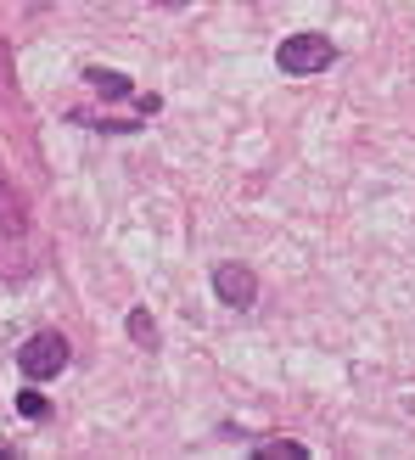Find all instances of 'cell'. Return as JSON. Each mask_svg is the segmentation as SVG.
Returning <instances> with one entry per match:
<instances>
[{
	"mask_svg": "<svg viewBox=\"0 0 415 460\" xmlns=\"http://www.w3.org/2000/svg\"><path fill=\"white\" fill-rule=\"evenodd\" d=\"M67 354H74V349H67L62 332H34L29 342H17V371L29 382H51V376H62Z\"/></svg>",
	"mask_w": 415,
	"mask_h": 460,
	"instance_id": "obj_1",
	"label": "cell"
},
{
	"mask_svg": "<svg viewBox=\"0 0 415 460\" xmlns=\"http://www.w3.org/2000/svg\"><path fill=\"white\" fill-rule=\"evenodd\" d=\"M331 57H337V45L326 34H292V40H281V51H275V67L292 74V79H309V74H326Z\"/></svg>",
	"mask_w": 415,
	"mask_h": 460,
	"instance_id": "obj_2",
	"label": "cell"
},
{
	"mask_svg": "<svg viewBox=\"0 0 415 460\" xmlns=\"http://www.w3.org/2000/svg\"><path fill=\"white\" fill-rule=\"evenodd\" d=\"M214 292H219V304H230V309H252V304H259V275H252L247 264H219L214 270Z\"/></svg>",
	"mask_w": 415,
	"mask_h": 460,
	"instance_id": "obj_3",
	"label": "cell"
},
{
	"mask_svg": "<svg viewBox=\"0 0 415 460\" xmlns=\"http://www.w3.org/2000/svg\"><path fill=\"white\" fill-rule=\"evenodd\" d=\"M29 230V208H22V197L12 191V180L0 174V236H22Z\"/></svg>",
	"mask_w": 415,
	"mask_h": 460,
	"instance_id": "obj_4",
	"label": "cell"
},
{
	"mask_svg": "<svg viewBox=\"0 0 415 460\" xmlns=\"http://www.w3.org/2000/svg\"><path fill=\"white\" fill-rule=\"evenodd\" d=\"M84 84L96 90V96H107V102H124V96H135L129 74H119V67H84Z\"/></svg>",
	"mask_w": 415,
	"mask_h": 460,
	"instance_id": "obj_5",
	"label": "cell"
},
{
	"mask_svg": "<svg viewBox=\"0 0 415 460\" xmlns=\"http://www.w3.org/2000/svg\"><path fill=\"white\" fill-rule=\"evenodd\" d=\"M67 119H74V124H84V129H112V135H135V129H141V119H102V112H90V107H74V112H67Z\"/></svg>",
	"mask_w": 415,
	"mask_h": 460,
	"instance_id": "obj_6",
	"label": "cell"
},
{
	"mask_svg": "<svg viewBox=\"0 0 415 460\" xmlns=\"http://www.w3.org/2000/svg\"><path fill=\"white\" fill-rule=\"evenodd\" d=\"M129 337H135V349H157V326H152V314L146 309H129Z\"/></svg>",
	"mask_w": 415,
	"mask_h": 460,
	"instance_id": "obj_7",
	"label": "cell"
},
{
	"mask_svg": "<svg viewBox=\"0 0 415 460\" xmlns=\"http://www.w3.org/2000/svg\"><path fill=\"white\" fill-rule=\"evenodd\" d=\"M259 460H309V449L304 444H292V438H275V444H259L252 449Z\"/></svg>",
	"mask_w": 415,
	"mask_h": 460,
	"instance_id": "obj_8",
	"label": "cell"
},
{
	"mask_svg": "<svg viewBox=\"0 0 415 460\" xmlns=\"http://www.w3.org/2000/svg\"><path fill=\"white\" fill-rule=\"evenodd\" d=\"M17 410H22V416H29V421H40V416H51V404H45L40 394H17Z\"/></svg>",
	"mask_w": 415,
	"mask_h": 460,
	"instance_id": "obj_9",
	"label": "cell"
},
{
	"mask_svg": "<svg viewBox=\"0 0 415 460\" xmlns=\"http://www.w3.org/2000/svg\"><path fill=\"white\" fill-rule=\"evenodd\" d=\"M152 6H163V12H180V6H191V0H152Z\"/></svg>",
	"mask_w": 415,
	"mask_h": 460,
	"instance_id": "obj_10",
	"label": "cell"
},
{
	"mask_svg": "<svg viewBox=\"0 0 415 460\" xmlns=\"http://www.w3.org/2000/svg\"><path fill=\"white\" fill-rule=\"evenodd\" d=\"M34 6H45V0H34Z\"/></svg>",
	"mask_w": 415,
	"mask_h": 460,
	"instance_id": "obj_11",
	"label": "cell"
}]
</instances>
